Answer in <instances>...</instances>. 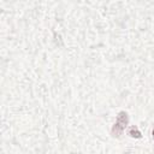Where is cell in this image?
I'll use <instances>...</instances> for the list:
<instances>
[{
	"label": "cell",
	"mask_w": 154,
	"mask_h": 154,
	"mask_svg": "<svg viewBox=\"0 0 154 154\" xmlns=\"http://www.w3.org/2000/svg\"><path fill=\"white\" fill-rule=\"evenodd\" d=\"M126 124H128V114L125 112H120L118 118H117V122H116V124H114V126L112 129L113 136H116V137L120 136V134L124 131Z\"/></svg>",
	"instance_id": "1"
},
{
	"label": "cell",
	"mask_w": 154,
	"mask_h": 154,
	"mask_svg": "<svg viewBox=\"0 0 154 154\" xmlns=\"http://www.w3.org/2000/svg\"><path fill=\"white\" fill-rule=\"evenodd\" d=\"M129 134H130L132 137H141V134H140V131L137 130V128H136V126H132V128L130 129Z\"/></svg>",
	"instance_id": "2"
},
{
	"label": "cell",
	"mask_w": 154,
	"mask_h": 154,
	"mask_svg": "<svg viewBox=\"0 0 154 154\" xmlns=\"http://www.w3.org/2000/svg\"><path fill=\"white\" fill-rule=\"evenodd\" d=\"M153 138H154V129H153Z\"/></svg>",
	"instance_id": "3"
}]
</instances>
